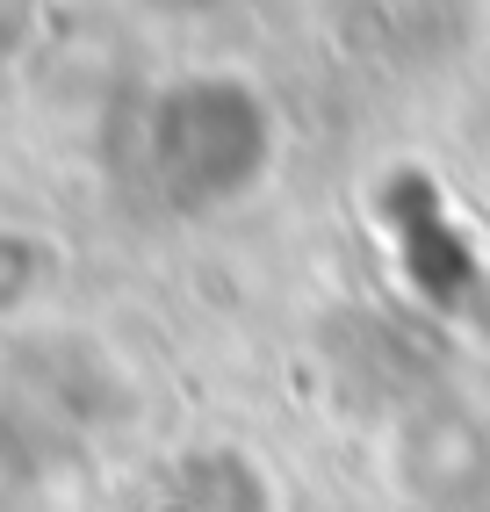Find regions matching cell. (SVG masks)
<instances>
[{"mask_svg":"<svg viewBox=\"0 0 490 512\" xmlns=\"http://www.w3.org/2000/svg\"><path fill=\"white\" fill-rule=\"evenodd\" d=\"M282 152L267 94L238 73H181L137 116V181L173 217H224L260 195Z\"/></svg>","mask_w":490,"mask_h":512,"instance_id":"6da1fadb","label":"cell"},{"mask_svg":"<svg viewBox=\"0 0 490 512\" xmlns=\"http://www.w3.org/2000/svg\"><path fill=\"white\" fill-rule=\"evenodd\" d=\"M390 476L418 505H469L490 491V419L469 397H426L411 404L390 440Z\"/></svg>","mask_w":490,"mask_h":512,"instance_id":"7a4b0ae2","label":"cell"},{"mask_svg":"<svg viewBox=\"0 0 490 512\" xmlns=\"http://www.w3.org/2000/svg\"><path fill=\"white\" fill-rule=\"evenodd\" d=\"M58 275H65V260H58V246L44 231L0 224V325L37 318L44 303L58 296Z\"/></svg>","mask_w":490,"mask_h":512,"instance_id":"3957f363","label":"cell"},{"mask_svg":"<svg viewBox=\"0 0 490 512\" xmlns=\"http://www.w3.org/2000/svg\"><path fill=\"white\" fill-rule=\"evenodd\" d=\"M469 325H476V339L490 347V267L476 275V296H469Z\"/></svg>","mask_w":490,"mask_h":512,"instance_id":"277c9868","label":"cell"}]
</instances>
